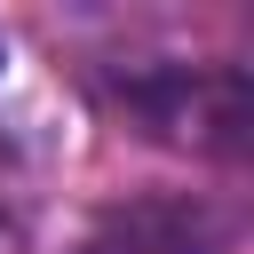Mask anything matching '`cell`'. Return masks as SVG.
Segmentation results:
<instances>
[{
  "label": "cell",
  "instance_id": "obj_1",
  "mask_svg": "<svg viewBox=\"0 0 254 254\" xmlns=\"http://www.w3.org/2000/svg\"><path fill=\"white\" fill-rule=\"evenodd\" d=\"M79 254H206V214L190 198H135V206H111Z\"/></svg>",
  "mask_w": 254,
  "mask_h": 254
}]
</instances>
